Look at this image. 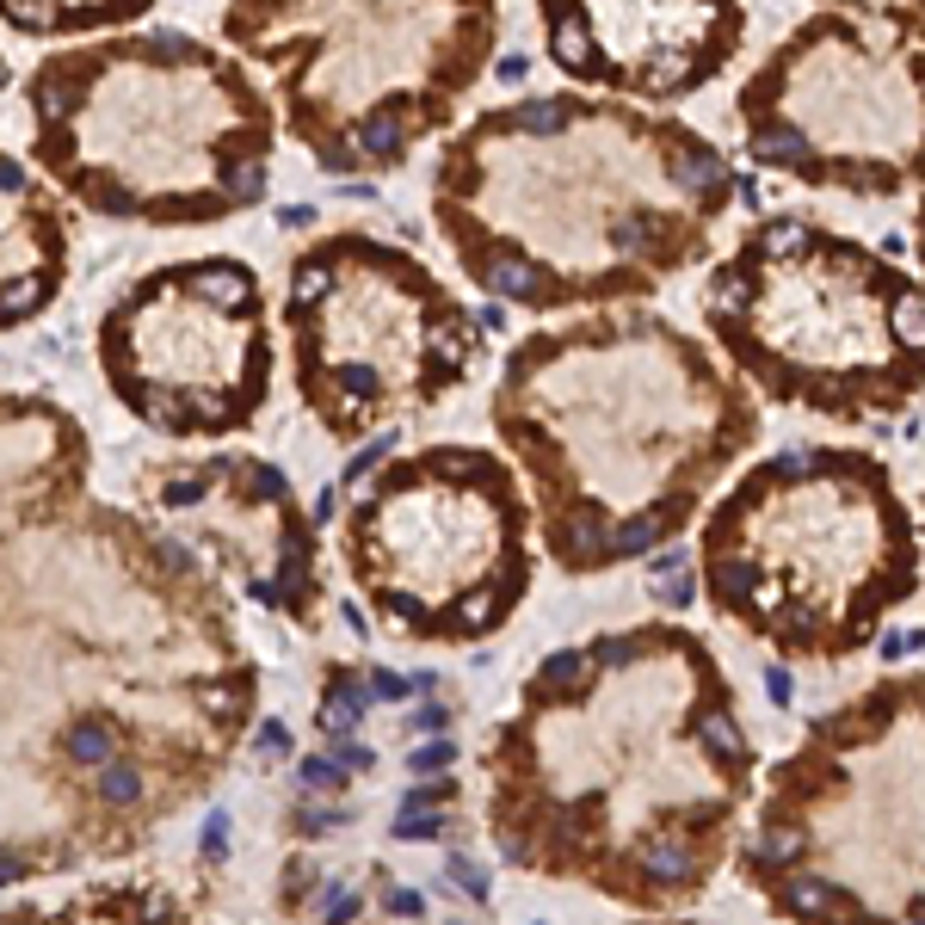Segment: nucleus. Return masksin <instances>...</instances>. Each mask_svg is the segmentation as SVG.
Listing matches in <instances>:
<instances>
[{
    "label": "nucleus",
    "instance_id": "1",
    "mask_svg": "<svg viewBox=\"0 0 925 925\" xmlns=\"http://www.w3.org/2000/svg\"><path fill=\"white\" fill-rule=\"evenodd\" d=\"M735 167L704 130L617 99L482 111L432 167V217L475 290L513 309L636 302L704 260Z\"/></svg>",
    "mask_w": 925,
    "mask_h": 925
},
{
    "label": "nucleus",
    "instance_id": "2",
    "mask_svg": "<svg viewBox=\"0 0 925 925\" xmlns=\"http://www.w3.org/2000/svg\"><path fill=\"white\" fill-rule=\"evenodd\" d=\"M494 432L525 463L568 574L667 549L759 439V401L704 340L648 309H598L506 352Z\"/></svg>",
    "mask_w": 925,
    "mask_h": 925
},
{
    "label": "nucleus",
    "instance_id": "3",
    "mask_svg": "<svg viewBox=\"0 0 925 925\" xmlns=\"http://www.w3.org/2000/svg\"><path fill=\"white\" fill-rule=\"evenodd\" d=\"M25 111L44 179L111 222H229L272 186V99L186 32L56 49L25 75Z\"/></svg>",
    "mask_w": 925,
    "mask_h": 925
},
{
    "label": "nucleus",
    "instance_id": "4",
    "mask_svg": "<svg viewBox=\"0 0 925 925\" xmlns=\"http://www.w3.org/2000/svg\"><path fill=\"white\" fill-rule=\"evenodd\" d=\"M913 586V518L870 451H778L704 518V593L790 660L863 648Z\"/></svg>",
    "mask_w": 925,
    "mask_h": 925
},
{
    "label": "nucleus",
    "instance_id": "5",
    "mask_svg": "<svg viewBox=\"0 0 925 925\" xmlns=\"http://www.w3.org/2000/svg\"><path fill=\"white\" fill-rule=\"evenodd\" d=\"M704 328L778 408L882 420L920 401V278L796 210L728 247L704 284Z\"/></svg>",
    "mask_w": 925,
    "mask_h": 925
},
{
    "label": "nucleus",
    "instance_id": "6",
    "mask_svg": "<svg viewBox=\"0 0 925 925\" xmlns=\"http://www.w3.org/2000/svg\"><path fill=\"white\" fill-rule=\"evenodd\" d=\"M222 37L321 173H395L487 75L500 0H222Z\"/></svg>",
    "mask_w": 925,
    "mask_h": 925
},
{
    "label": "nucleus",
    "instance_id": "7",
    "mask_svg": "<svg viewBox=\"0 0 925 925\" xmlns=\"http://www.w3.org/2000/svg\"><path fill=\"white\" fill-rule=\"evenodd\" d=\"M284 333L302 408L340 444L414 420L482 364V309L408 247L377 235H321L290 260Z\"/></svg>",
    "mask_w": 925,
    "mask_h": 925
},
{
    "label": "nucleus",
    "instance_id": "8",
    "mask_svg": "<svg viewBox=\"0 0 925 925\" xmlns=\"http://www.w3.org/2000/svg\"><path fill=\"white\" fill-rule=\"evenodd\" d=\"M345 555L371 605L420 642H482L531 586L518 487L470 444L377 463L345 518Z\"/></svg>",
    "mask_w": 925,
    "mask_h": 925
},
{
    "label": "nucleus",
    "instance_id": "9",
    "mask_svg": "<svg viewBox=\"0 0 925 925\" xmlns=\"http://www.w3.org/2000/svg\"><path fill=\"white\" fill-rule=\"evenodd\" d=\"M920 63V25L821 7L740 87L735 111L747 130V161L851 198L913 191Z\"/></svg>",
    "mask_w": 925,
    "mask_h": 925
},
{
    "label": "nucleus",
    "instance_id": "10",
    "mask_svg": "<svg viewBox=\"0 0 925 925\" xmlns=\"http://www.w3.org/2000/svg\"><path fill=\"white\" fill-rule=\"evenodd\" d=\"M111 395L167 439H229L272 395L266 290L247 260H173L142 272L99 321Z\"/></svg>",
    "mask_w": 925,
    "mask_h": 925
},
{
    "label": "nucleus",
    "instance_id": "11",
    "mask_svg": "<svg viewBox=\"0 0 925 925\" xmlns=\"http://www.w3.org/2000/svg\"><path fill=\"white\" fill-rule=\"evenodd\" d=\"M543 49L581 87L673 106L747 44V0H537Z\"/></svg>",
    "mask_w": 925,
    "mask_h": 925
},
{
    "label": "nucleus",
    "instance_id": "12",
    "mask_svg": "<svg viewBox=\"0 0 925 925\" xmlns=\"http://www.w3.org/2000/svg\"><path fill=\"white\" fill-rule=\"evenodd\" d=\"M68 247L63 198L0 148V333L56 302L68 284Z\"/></svg>",
    "mask_w": 925,
    "mask_h": 925
},
{
    "label": "nucleus",
    "instance_id": "13",
    "mask_svg": "<svg viewBox=\"0 0 925 925\" xmlns=\"http://www.w3.org/2000/svg\"><path fill=\"white\" fill-rule=\"evenodd\" d=\"M148 7L155 0H0V19L19 37H80V32H118Z\"/></svg>",
    "mask_w": 925,
    "mask_h": 925
},
{
    "label": "nucleus",
    "instance_id": "14",
    "mask_svg": "<svg viewBox=\"0 0 925 925\" xmlns=\"http://www.w3.org/2000/svg\"><path fill=\"white\" fill-rule=\"evenodd\" d=\"M93 796H99V808H111V815H136V808H148V796H155L148 766H142V759H111V766H99L93 771Z\"/></svg>",
    "mask_w": 925,
    "mask_h": 925
},
{
    "label": "nucleus",
    "instance_id": "15",
    "mask_svg": "<svg viewBox=\"0 0 925 925\" xmlns=\"http://www.w3.org/2000/svg\"><path fill=\"white\" fill-rule=\"evenodd\" d=\"M364 709H371V685H364L352 667H340V673L328 679V697H321V728L340 740V735H352V728L364 722Z\"/></svg>",
    "mask_w": 925,
    "mask_h": 925
},
{
    "label": "nucleus",
    "instance_id": "16",
    "mask_svg": "<svg viewBox=\"0 0 925 925\" xmlns=\"http://www.w3.org/2000/svg\"><path fill=\"white\" fill-rule=\"evenodd\" d=\"M827 13H858V19H889V25H920V0H821Z\"/></svg>",
    "mask_w": 925,
    "mask_h": 925
},
{
    "label": "nucleus",
    "instance_id": "17",
    "mask_svg": "<svg viewBox=\"0 0 925 925\" xmlns=\"http://www.w3.org/2000/svg\"><path fill=\"white\" fill-rule=\"evenodd\" d=\"M297 778H302V790H345V778H352V771H345L333 753H309V759L297 766Z\"/></svg>",
    "mask_w": 925,
    "mask_h": 925
},
{
    "label": "nucleus",
    "instance_id": "18",
    "mask_svg": "<svg viewBox=\"0 0 925 925\" xmlns=\"http://www.w3.org/2000/svg\"><path fill=\"white\" fill-rule=\"evenodd\" d=\"M444 808H401L395 815V839H444Z\"/></svg>",
    "mask_w": 925,
    "mask_h": 925
},
{
    "label": "nucleus",
    "instance_id": "19",
    "mask_svg": "<svg viewBox=\"0 0 925 925\" xmlns=\"http://www.w3.org/2000/svg\"><path fill=\"white\" fill-rule=\"evenodd\" d=\"M451 759H456V740L432 735L426 747H414V753H408V771H420V778H439V771H451Z\"/></svg>",
    "mask_w": 925,
    "mask_h": 925
},
{
    "label": "nucleus",
    "instance_id": "20",
    "mask_svg": "<svg viewBox=\"0 0 925 925\" xmlns=\"http://www.w3.org/2000/svg\"><path fill=\"white\" fill-rule=\"evenodd\" d=\"M444 882H451V889H463L470 901H487V870H475L470 858H451V863H444Z\"/></svg>",
    "mask_w": 925,
    "mask_h": 925
},
{
    "label": "nucleus",
    "instance_id": "21",
    "mask_svg": "<svg viewBox=\"0 0 925 925\" xmlns=\"http://www.w3.org/2000/svg\"><path fill=\"white\" fill-rule=\"evenodd\" d=\"M444 802H456V784L451 778H439V784H420L401 796V808H444Z\"/></svg>",
    "mask_w": 925,
    "mask_h": 925
},
{
    "label": "nucleus",
    "instance_id": "22",
    "mask_svg": "<svg viewBox=\"0 0 925 925\" xmlns=\"http://www.w3.org/2000/svg\"><path fill=\"white\" fill-rule=\"evenodd\" d=\"M691 593H697V574H691V568H685V574H667V581L654 586L660 605H691Z\"/></svg>",
    "mask_w": 925,
    "mask_h": 925
},
{
    "label": "nucleus",
    "instance_id": "23",
    "mask_svg": "<svg viewBox=\"0 0 925 925\" xmlns=\"http://www.w3.org/2000/svg\"><path fill=\"white\" fill-rule=\"evenodd\" d=\"M359 907H364V901H359L352 889H333V894H328V913H321V920H328V925H352V920H359Z\"/></svg>",
    "mask_w": 925,
    "mask_h": 925
},
{
    "label": "nucleus",
    "instance_id": "24",
    "mask_svg": "<svg viewBox=\"0 0 925 925\" xmlns=\"http://www.w3.org/2000/svg\"><path fill=\"white\" fill-rule=\"evenodd\" d=\"M333 759H340L345 771H371V766H377V753H371L364 740H340V747H333Z\"/></svg>",
    "mask_w": 925,
    "mask_h": 925
},
{
    "label": "nucleus",
    "instance_id": "25",
    "mask_svg": "<svg viewBox=\"0 0 925 925\" xmlns=\"http://www.w3.org/2000/svg\"><path fill=\"white\" fill-rule=\"evenodd\" d=\"M414 728H420V735H444V728H451V704H420L414 709Z\"/></svg>",
    "mask_w": 925,
    "mask_h": 925
},
{
    "label": "nucleus",
    "instance_id": "26",
    "mask_svg": "<svg viewBox=\"0 0 925 925\" xmlns=\"http://www.w3.org/2000/svg\"><path fill=\"white\" fill-rule=\"evenodd\" d=\"M389 913H395V920H420L426 901H420L414 889H389Z\"/></svg>",
    "mask_w": 925,
    "mask_h": 925
},
{
    "label": "nucleus",
    "instance_id": "27",
    "mask_svg": "<svg viewBox=\"0 0 925 925\" xmlns=\"http://www.w3.org/2000/svg\"><path fill=\"white\" fill-rule=\"evenodd\" d=\"M685 568H691L685 549H660L654 562H648V574H660V581H667V574H685Z\"/></svg>",
    "mask_w": 925,
    "mask_h": 925
},
{
    "label": "nucleus",
    "instance_id": "28",
    "mask_svg": "<svg viewBox=\"0 0 925 925\" xmlns=\"http://www.w3.org/2000/svg\"><path fill=\"white\" fill-rule=\"evenodd\" d=\"M205 851H210V858H222V851H229V815H222V808L210 815V827H205Z\"/></svg>",
    "mask_w": 925,
    "mask_h": 925
},
{
    "label": "nucleus",
    "instance_id": "29",
    "mask_svg": "<svg viewBox=\"0 0 925 925\" xmlns=\"http://www.w3.org/2000/svg\"><path fill=\"white\" fill-rule=\"evenodd\" d=\"M260 747H266V753H290V735H284V722H260Z\"/></svg>",
    "mask_w": 925,
    "mask_h": 925
},
{
    "label": "nucleus",
    "instance_id": "30",
    "mask_svg": "<svg viewBox=\"0 0 925 925\" xmlns=\"http://www.w3.org/2000/svg\"><path fill=\"white\" fill-rule=\"evenodd\" d=\"M371 697H408V679H395V673H371Z\"/></svg>",
    "mask_w": 925,
    "mask_h": 925
},
{
    "label": "nucleus",
    "instance_id": "31",
    "mask_svg": "<svg viewBox=\"0 0 925 925\" xmlns=\"http://www.w3.org/2000/svg\"><path fill=\"white\" fill-rule=\"evenodd\" d=\"M766 691L778 697V704H790V673H784V667H771V673H766Z\"/></svg>",
    "mask_w": 925,
    "mask_h": 925
},
{
    "label": "nucleus",
    "instance_id": "32",
    "mask_svg": "<svg viewBox=\"0 0 925 925\" xmlns=\"http://www.w3.org/2000/svg\"><path fill=\"white\" fill-rule=\"evenodd\" d=\"M913 648H920V636L907 629V636H889V642H882V654H889V660H901V654H913Z\"/></svg>",
    "mask_w": 925,
    "mask_h": 925
},
{
    "label": "nucleus",
    "instance_id": "33",
    "mask_svg": "<svg viewBox=\"0 0 925 925\" xmlns=\"http://www.w3.org/2000/svg\"><path fill=\"white\" fill-rule=\"evenodd\" d=\"M525 68H531V63H525V56H506V63L494 68V75H506V80H525Z\"/></svg>",
    "mask_w": 925,
    "mask_h": 925
},
{
    "label": "nucleus",
    "instance_id": "34",
    "mask_svg": "<svg viewBox=\"0 0 925 925\" xmlns=\"http://www.w3.org/2000/svg\"><path fill=\"white\" fill-rule=\"evenodd\" d=\"M7 80H13V68H7V56H0V93H7Z\"/></svg>",
    "mask_w": 925,
    "mask_h": 925
}]
</instances>
